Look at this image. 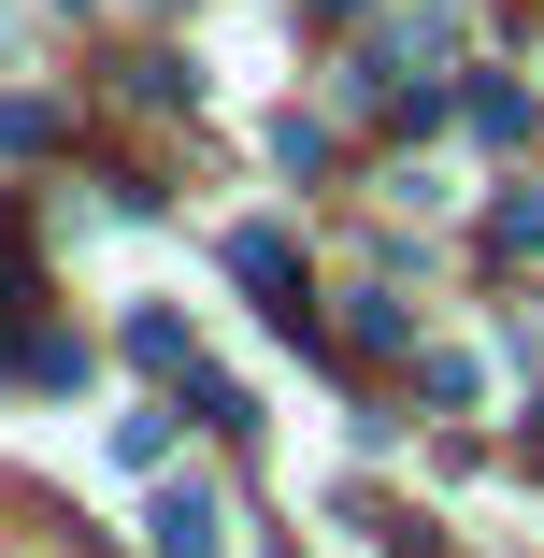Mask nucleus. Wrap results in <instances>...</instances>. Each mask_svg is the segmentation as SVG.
<instances>
[{"label": "nucleus", "mask_w": 544, "mask_h": 558, "mask_svg": "<svg viewBox=\"0 0 544 558\" xmlns=\"http://www.w3.org/2000/svg\"><path fill=\"white\" fill-rule=\"evenodd\" d=\"M144 544H158V558H215V544H230V515H215V487H158Z\"/></svg>", "instance_id": "f257e3e1"}, {"label": "nucleus", "mask_w": 544, "mask_h": 558, "mask_svg": "<svg viewBox=\"0 0 544 558\" xmlns=\"http://www.w3.org/2000/svg\"><path fill=\"white\" fill-rule=\"evenodd\" d=\"M230 272H244V287H273V315H301V301H287V287H301L287 230H230Z\"/></svg>", "instance_id": "f03ea898"}, {"label": "nucleus", "mask_w": 544, "mask_h": 558, "mask_svg": "<svg viewBox=\"0 0 544 558\" xmlns=\"http://www.w3.org/2000/svg\"><path fill=\"white\" fill-rule=\"evenodd\" d=\"M344 344H359V359H401V344H415V315H401L387 287H359V301H344Z\"/></svg>", "instance_id": "7ed1b4c3"}, {"label": "nucleus", "mask_w": 544, "mask_h": 558, "mask_svg": "<svg viewBox=\"0 0 544 558\" xmlns=\"http://www.w3.org/2000/svg\"><path fill=\"white\" fill-rule=\"evenodd\" d=\"M130 359H144V373H201V344H186V315H130Z\"/></svg>", "instance_id": "20e7f679"}, {"label": "nucleus", "mask_w": 544, "mask_h": 558, "mask_svg": "<svg viewBox=\"0 0 544 558\" xmlns=\"http://www.w3.org/2000/svg\"><path fill=\"white\" fill-rule=\"evenodd\" d=\"M29 144H58V100H0V158H29Z\"/></svg>", "instance_id": "39448f33"}, {"label": "nucleus", "mask_w": 544, "mask_h": 558, "mask_svg": "<svg viewBox=\"0 0 544 558\" xmlns=\"http://www.w3.org/2000/svg\"><path fill=\"white\" fill-rule=\"evenodd\" d=\"M315 15H359V0H315Z\"/></svg>", "instance_id": "423d86ee"}, {"label": "nucleus", "mask_w": 544, "mask_h": 558, "mask_svg": "<svg viewBox=\"0 0 544 558\" xmlns=\"http://www.w3.org/2000/svg\"><path fill=\"white\" fill-rule=\"evenodd\" d=\"M530 429H544V401H530Z\"/></svg>", "instance_id": "0eeeda50"}]
</instances>
